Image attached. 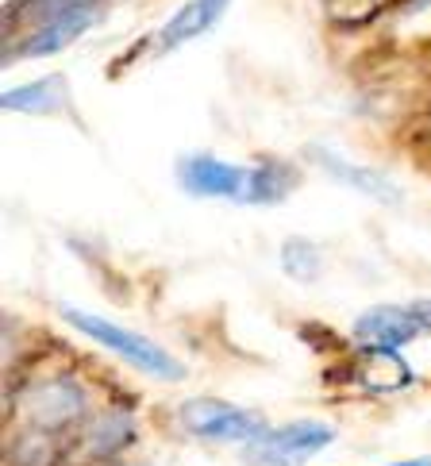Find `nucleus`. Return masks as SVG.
<instances>
[{
    "label": "nucleus",
    "mask_w": 431,
    "mask_h": 466,
    "mask_svg": "<svg viewBox=\"0 0 431 466\" xmlns=\"http://www.w3.org/2000/svg\"><path fill=\"white\" fill-rule=\"evenodd\" d=\"M20 405L24 416V431H46V436H58L65 428L85 424L89 416V393L81 381H74L70 374H46L27 381L24 393L8 397V409Z\"/></svg>",
    "instance_id": "obj_1"
},
{
    "label": "nucleus",
    "mask_w": 431,
    "mask_h": 466,
    "mask_svg": "<svg viewBox=\"0 0 431 466\" xmlns=\"http://www.w3.org/2000/svg\"><path fill=\"white\" fill-rule=\"evenodd\" d=\"M62 316H65V324L81 331V336H89V339H96L101 347H108V351H115L124 362L135 366V370H146V374H155L162 381L185 378V366H181L170 351H165V347H158L155 339L139 336V331H127L120 324L105 320V316L81 312V309H62Z\"/></svg>",
    "instance_id": "obj_2"
},
{
    "label": "nucleus",
    "mask_w": 431,
    "mask_h": 466,
    "mask_svg": "<svg viewBox=\"0 0 431 466\" xmlns=\"http://www.w3.org/2000/svg\"><path fill=\"white\" fill-rule=\"evenodd\" d=\"M181 431H189L196 440L208 443H243L251 447L258 436H266V420L251 409H239L220 397H189L177 409Z\"/></svg>",
    "instance_id": "obj_3"
},
{
    "label": "nucleus",
    "mask_w": 431,
    "mask_h": 466,
    "mask_svg": "<svg viewBox=\"0 0 431 466\" xmlns=\"http://www.w3.org/2000/svg\"><path fill=\"white\" fill-rule=\"evenodd\" d=\"M327 443H336V428L331 424L293 420L281 428H266V436H258L246 447V462L251 466H305Z\"/></svg>",
    "instance_id": "obj_4"
},
{
    "label": "nucleus",
    "mask_w": 431,
    "mask_h": 466,
    "mask_svg": "<svg viewBox=\"0 0 431 466\" xmlns=\"http://www.w3.org/2000/svg\"><path fill=\"white\" fill-rule=\"evenodd\" d=\"M355 339L362 347H386V351H401L424 331H431V301L416 305H377L366 309L355 320Z\"/></svg>",
    "instance_id": "obj_5"
},
{
    "label": "nucleus",
    "mask_w": 431,
    "mask_h": 466,
    "mask_svg": "<svg viewBox=\"0 0 431 466\" xmlns=\"http://www.w3.org/2000/svg\"><path fill=\"white\" fill-rule=\"evenodd\" d=\"M177 177H181V186H185L189 193H196V197H227V201H243L251 170L231 166L224 158H212V155H189V158H181Z\"/></svg>",
    "instance_id": "obj_6"
},
{
    "label": "nucleus",
    "mask_w": 431,
    "mask_h": 466,
    "mask_svg": "<svg viewBox=\"0 0 431 466\" xmlns=\"http://www.w3.org/2000/svg\"><path fill=\"white\" fill-rule=\"evenodd\" d=\"M351 378L358 381V390H366L374 397H386L405 390L412 381L408 362L401 359V351H386V347H366L355 362H351Z\"/></svg>",
    "instance_id": "obj_7"
},
{
    "label": "nucleus",
    "mask_w": 431,
    "mask_h": 466,
    "mask_svg": "<svg viewBox=\"0 0 431 466\" xmlns=\"http://www.w3.org/2000/svg\"><path fill=\"white\" fill-rule=\"evenodd\" d=\"M96 15H101V8H85V12H70V15H58V20H46V24H39L35 31H31V35H24V43L15 46V55H24V58L58 55L77 35H85V31L96 24Z\"/></svg>",
    "instance_id": "obj_8"
},
{
    "label": "nucleus",
    "mask_w": 431,
    "mask_h": 466,
    "mask_svg": "<svg viewBox=\"0 0 431 466\" xmlns=\"http://www.w3.org/2000/svg\"><path fill=\"white\" fill-rule=\"evenodd\" d=\"M308 158L316 162L324 174L336 177L339 186H351L355 193H366V197H374V201H401V189H396L389 177H381L377 170H366V166L346 162L343 155H331L327 147H312Z\"/></svg>",
    "instance_id": "obj_9"
},
{
    "label": "nucleus",
    "mask_w": 431,
    "mask_h": 466,
    "mask_svg": "<svg viewBox=\"0 0 431 466\" xmlns=\"http://www.w3.org/2000/svg\"><path fill=\"white\" fill-rule=\"evenodd\" d=\"M227 5L231 0H189V5H181L170 15V24L162 27V51H174V46L205 35L208 27H216V20L224 15Z\"/></svg>",
    "instance_id": "obj_10"
},
{
    "label": "nucleus",
    "mask_w": 431,
    "mask_h": 466,
    "mask_svg": "<svg viewBox=\"0 0 431 466\" xmlns=\"http://www.w3.org/2000/svg\"><path fill=\"white\" fill-rule=\"evenodd\" d=\"M131 436H135V424H131L127 412H108L93 424L85 420V447H89L93 459H108L115 451H124L131 443Z\"/></svg>",
    "instance_id": "obj_11"
},
{
    "label": "nucleus",
    "mask_w": 431,
    "mask_h": 466,
    "mask_svg": "<svg viewBox=\"0 0 431 466\" xmlns=\"http://www.w3.org/2000/svg\"><path fill=\"white\" fill-rule=\"evenodd\" d=\"M62 77H43L35 81V86H24V89H8L5 96H0V105H5L8 112H55L62 105Z\"/></svg>",
    "instance_id": "obj_12"
},
{
    "label": "nucleus",
    "mask_w": 431,
    "mask_h": 466,
    "mask_svg": "<svg viewBox=\"0 0 431 466\" xmlns=\"http://www.w3.org/2000/svg\"><path fill=\"white\" fill-rule=\"evenodd\" d=\"M293 177L281 162H262L251 170L246 177V193H243V205H270V201H281L289 193Z\"/></svg>",
    "instance_id": "obj_13"
},
{
    "label": "nucleus",
    "mask_w": 431,
    "mask_h": 466,
    "mask_svg": "<svg viewBox=\"0 0 431 466\" xmlns=\"http://www.w3.org/2000/svg\"><path fill=\"white\" fill-rule=\"evenodd\" d=\"M393 5L396 0H327V20L336 27H362V24H374Z\"/></svg>",
    "instance_id": "obj_14"
},
{
    "label": "nucleus",
    "mask_w": 431,
    "mask_h": 466,
    "mask_svg": "<svg viewBox=\"0 0 431 466\" xmlns=\"http://www.w3.org/2000/svg\"><path fill=\"white\" fill-rule=\"evenodd\" d=\"M281 262H286V270L293 278H316V266H320L316 247L305 243V239H289L286 251H281Z\"/></svg>",
    "instance_id": "obj_15"
},
{
    "label": "nucleus",
    "mask_w": 431,
    "mask_h": 466,
    "mask_svg": "<svg viewBox=\"0 0 431 466\" xmlns=\"http://www.w3.org/2000/svg\"><path fill=\"white\" fill-rule=\"evenodd\" d=\"M393 466H431V459H412V462H393Z\"/></svg>",
    "instance_id": "obj_16"
},
{
    "label": "nucleus",
    "mask_w": 431,
    "mask_h": 466,
    "mask_svg": "<svg viewBox=\"0 0 431 466\" xmlns=\"http://www.w3.org/2000/svg\"><path fill=\"white\" fill-rule=\"evenodd\" d=\"M424 131H427V139H431V112H427V127Z\"/></svg>",
    "instance_id": "obj_17"
}]
</instances>
